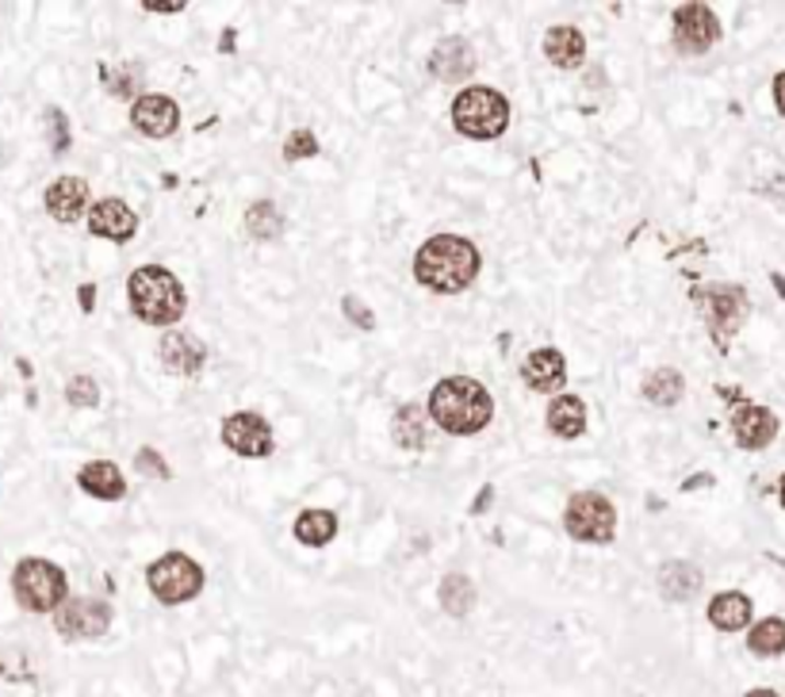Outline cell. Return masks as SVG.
I'll use <instances>...</instances> for the list:
<instances>
[{"mask_svg":"<svg viewBox=\"0 0 785 697\" xmlns=\"http://www.w3.org/2000/svg\"><path fill=\"white\" fill-rule=\"evenodd\" d=\"M138 471H146V476H158V479H169V468H166V460H161L158 453H153V448H143V453H138Z\"/></svg>","mask_w":785,"mask_h":697,"instance_id":"cell-32","label":"cell"},{"mask_svg":"<svg viewBox=\"0 0 785 697\" xmlns=\"http://www.w3.org/2000/svg\"><path fill=\"white\" fill-rule=\"evenodd\" d=\"M77 483L84 487V491L92 494V499H104V502H115L127 494V483H123L120 468L107 460H92L81 468V476H77Z\"/></svg>","mask_w":785,"mask_h":697,"instance_id":"cell-21","label":"cell"},{"mask_svg":"<svg viewBox=\"0 0 785 697\" xmlns=\"http://www.w3.org/2000/svg\"><path fill=\"white\" fill-rule=\"evenodd\" d=\"M510 123V100L499 89H487V84H471L460 96L453 100V127L464 138H476V142H491L507 130Z\"/></svg>","mask_w":785,"mask_h":697,"instance_id":"cell-4","label":"cell"},{"mask_svg":"<svg viewBox=\"0 0 785 697\" xmlns=\"http://www.w3.org/2000/svg\"><path fill=\"white\" fill-rule=\"evenodd\" d=\"M89 230L96 238H107V242H130L138 230V219L123 199H100L89 212Z\"/></svg>","mask_w":785,"mask_h":697,"instance_id":"cell-13","label":"cell"},{"mask_svg":"<svg viewBox=\"0 0 785 697\" xmlns=\"http://www.w3.org/2000/svg\"><path fill=\"white\" fill-rule=\"evenodd\" d=\"M127 296H130V311L143 322H150V327H173V322L184 319V307H189L181 281L161 265L135 268L127 281Z\"/></svg>","mask_w":785,"mask_h":697,"instance_id":"cell-3","label":"cell"},{"mask_svg":"<svg viewBox=\"0 0 785 697\" xmlns=\"http://www.w3.org/2000/svg\"><path fill=\"white\" fill-rule=\"evenodd\" d=\"M697 304L705 307V315H709L713 322V334L725 342V334L743 322V315H748V296H743V288H709L697 296Z\"/></svg>","mask_w":785,"mask_h":697,"instance_id":"cell-12","label":"cell"},{"mask_svg":"<svg viewBox=\"0 0 785 697\" xmlns=\"http://www.w3.org/2000/svg\"><path fill=\"white\" fill-rule=\"evenodd\" d=\"M46 123H50V130H54V150H66L69 146V127H66V115L58 112V107H50V112H46Z\"/></svg>","mask_w":785,"mask_h":697,"instance_id":"cell-33","label":"cell"},{"mask_svg":"<svg viewBox=\"0 0 785 697\" xmlns=\"http://www.w3.org/2000/svg\"><path fill=\"white\" fill-rule=\"evenodd\" d=\"M280 227H284V219H280V212L269 199H258V204L246 212V230H250L253 238H276Z\"/></svg>","mask_w":785,"mask_h":697,"instance_id":"cell-29","label":"cell"},{"mask_svg":"<svg viewBox=\"0 0 785 697\" xmlns=\"http://www.w3.org/2000/svg\"><path fill=\"white\" fill-rule=\"evenodd\" d=\"M430 69L441 77V81H456V77H468L476 69V54L464 38H445V43L433 50Z\"/></svg>","mask_w":785,"mask_h":697,"instance_id":"cell-20","label":"cell"},{"mask_svg":"<svg viewBox=\"0 0 785 697\" xmlns=\"http://www.w3.org/2000/svg\"><path fill=\"white\" fill-rule=\"evenodd\" d=\"M544 58L559 69L582 66V58H587V38H582V31L567 27V23L564 27H551L548 35H544Z\"/></svg>","mask_w":785,"mask_h":697,"instance_id":"cell-18","label":"cell"},{"mask_svg":"<svg viewBox=\"0 0 785 697\" xmlns=\"http://www.w3.org/2000/svg\"><path fill=\"white\" fill-rule=\"evenodd\" d=\"M414 276L437 296H456L479 276V250L460 235H437L414 253Z\"/></svg>","mask_w":785,"mask_h":697,"instance_id":"cell-1","label":"cell"},{"mask_svg":"<svg viewBox=\"0 0 785 697\" xmlns=\"http://www.w3.org/2000/svg\"><path fill=\"white\" fill-rule=\"evenodd\" d=\"M12 591L20 598L23 609L31 614H58L69 602V586H66V571L50 560H20L12 575Z\"/></svg>","mask_w":785,"mask_h":697,"instance_id":"cell-5","label":"cell"},{"mask_svg":"<svg viewBox=\"0 0 785 697\" xmlns=\"http://www.w3.org/2000/svg\"><path fill=\"white\" fill-rule=\"evenodd\" d=\"M341 307H345V315L356 322V327H364V330H372V327H376V322H372V311H368V307H361V304H356V296H345V304H341Z\"/></svg>","mask_w":785,"mask_h":697,"instance_id":"cell-34","label":"cell"},{"mask_svg":"<svg viewBox=\"0 0 785 697\" xmlns=\"http://www.w3.org/2000/svg\"><path fill=\"white\" fill-rule=\"evenodd\" d=\"M774 104H778V112L785 115V69L774 77Z\"/></svg>","mask_w":785,"mask_h":697,"instance_id":"cell-35","label":"cell"},{"mask_svg":"<svg viewBox=\"0 0 785 697\" xmlns=\"http://www.w3.org/2000/svg\"><path fill=\"white\" fill-rule=\"evenodd\" d=\"M318 153V138L310 130H292L284 142V158L287 161H303V158H315Z\"/></svg>","mask_w":785,"mask_h":697,"instance_id":"cell-31","label":"cell"},{"mask_svg":"<svg viewBox=\"0 0 785 697\" xmlns=\"http://www.w3.org/2000/svg\"><path fill=\"white\" fill-rule=\"evenodd\" d=\"M395 445L402 448H422L425 445V410L422 407H402L391 422Z\"/></svg>","mask_w":785,"mask_h":697,"instance_id":"cell-27","label":"cell"},{"mask_svg":"<svg viewBox=\"0 0 785 697\" xmlns=\"http://www.w3.org/2000/svg\"><path fill=\"white\" fill-rule=\"evenodd\" d=\"M207 361V345L196 334H184V330H169L161 338V364L177 376H196Z\"/></svg>","mask_w":785,"mask_h":697,"instance_id":"cell-14","label":"cell"},{"mask_svg":"<svg viewBox=\"0 0 785 697\" xmlns=\"http://www.w3.org/2000/svg\"><path fill=\"white\" fill-rule=\"evenodd\" d=\"M564 529L582 545H610L617 533V506L598 491H579L567 499Z\"/></svg>","mask_w":785,"mask_h":697,"instance_id":"cell-6","label":"cell"},{"mask_svg":"<svg viewBox=\"0 0 785 697\" xmlns=\"http://www.w3.org/2000/svg\"><path fill=\"white\" fill-rule=\"evenodd\" d=\"M748 648L755 655H782L785 652V621L782 617H766L748 632Z\"/></svg>","mask_w":785,"mask_h":697,"instance_id":"cell-28","label":"cell"},{"mask_svg":"<svg viewBox=\"0 0 785 697\" xmlns=\"http://www.w3.org/2000/svg\"><path fill=\"white\" fill-rule=\"evenodd\" d=\"M748 697H778V694H774V690H751Z\"/></svg>","mask_w":785,"mask_h":697,"instance_id":"cell-38","label":"cell"},{"mask_svg":"<svg viewBox=\"0 0 785 697\" xmlns=\"http://www.w3.org/2000/svg\"><path fill=\"white\" fill-rule=\"evenodd\" d=\"M130 123H135V130H143L146 138H173L177 127H181V107H177L173 96L150 92V96L135 100Z\"/></svg>","mask_w":785,"mask_h":697,"instance_id":"cell-11","label":"cell"},{"mask_svg":"<svg viewBox=\"0 0 785 697\" xmlns=\"http://www.w3.org/2000/svg\"><path fill=\"white\" fill-rule=\"evenodd\" d=\"M548 430L556 437H579L587 430V407H582L579 395H559L548 407Z\"/></svg>","mask_w":785,"mask_h":697,"instance_id":"cell-22","label":"cell"},{"mask_svg":"<svg viewBox=\"0 0 785 697\" xmlns=\"http://www.w3.org/2000/svg\"><path fill=\"white\" fill-rule=\"evenodd\" d=\"M54 625H58L61 637H104L107 625H112V606L100 598H69L66 606L54 614Z\"/></svg>","mask_w":785,"mask_h":697,"instance_id":"cell-9","label":"cell"},{"mask_svg":"<svg viewBox=\"0 0 785 697\" xmlns=\"http://www.w3.org/2000/svg\"><path fill=\"white\" fill-rule=\"evenodd\" d=\"M522 376L525 384L533 387V391L548 395V391H559L567 379V361L559 348H533V353L522 361Z\"/></svg>","mask_w":785,"mask_h":697,"instance_id":"cell-15","label":"cell"},{"mask_svg":"<svg viewBox=\"0 0 785 697\" xmlns=\"http://www.w3.org/2000/svg\"><path fill=\"white\" fill-rule=\"evenodd\" d=\"M223 445L238 456H272L276 448V437H272V425L264 422V414L258 410H238L223 422Z\"/></svg>","mask_w":785,"mask_h":697,"instance_id":"cell-8","label":"cell"},{"mask_svg":"<svg viewBox=\"0 0 785 697\" xmlns=\"http://www.w3.org/2000/svg\"><path fill=\"white\" fill-rule=\"evenodd\" d=\"M66 399L73 402V407H96L100 402V387L92 376H73L66 387Z\"/></svg>","mask_w":785,"mask_h":697,"instance_id":"cell-30","label":"cell"},{"mask_svg":"<svg viewBox=\"0 0 785 697\" xmlns=\"http://www.w3.org/2000/svg\"><path fill=\"white\" fill-rule=\"evenodd\" d=\"M709 621L720 632H740L751 625V598L740 591H725L709 602Z\"/></svg>","mask_w":785,"mask_h":697,"instance_id":"cell-19","label":"cell"},{"mask_svg":"<svg viewBox=\"0 0 785 697\" xmlns=\"http://www.w3.org/2000/svg\"><path fill=\"white\" fill-rule=\"evenodd\" d=\"M184 4H177V0H166V4H161V0H146V12H181Z\"/></svg>","mask_w":785,"mask_h":697,"instance_id":"cell-36","label":"cell"},{"mask_svg":"<svg viewBox=\"0 0 785 697\" xmlns=\"http://www.w3.org/2000/svg\"><path fill=\"white\" fill-rule=\"evenodd\" d=\"M778 494H782V506H785V476H782V487H778Z\"/></svg>","mask_w":785,"mask_h":697,"instance_id":"cell-39","label":"cell"},{"mask_svg":"<svg viewBox=\"0 0 785 697\" xmlns=\"http://www.w3.org/2000/svg\"><path fill=\"white\" fill-rule=\"evenodd\" d=\"M89 207V184L81 176H61L46 188V212L58 222H77Z\"/></svg>","mask_w":785,"mask_h":697,"instance_id":"cell-17","label":"cell"},{"mask_svg":"<svg viewBox=\"0 0 785 697\" xmlns=\"http://www.w3.org/2000/svg\"><path fill=\"white\" fill-rule=\"evenodd\" d=\"M659 586H663L667 598L686 602V598H694L697 586H702V571L690 568V563H667L663 575H659Z\"/></svg>","mask_w":785,"mask_h":697,"instance_id":"cell-26","label":"cell"},{"mask_svg":"<svg viewBox=\"0 0 785 697\" xmlns=\"http://www.w3.org/2000/svg\"><path fill=\"white\" fill-rule=\"evenodd\" d=\"M732 433L743 448H766L774 437H778V418H774L766 407L748 402V407H740L732 414Z\"/></svg>","mask_w":785,"mask_h":697,"instance_id":"cell-16","label":"cell"},{"mask_svg":"<svg viewBox=\"0 0 785 697\" xmlns=\"http://www.w3.org/2000/svg\"><path fill=\"white\" fill-rule=\"evenodd\" d=\"M146 583H150L153 598L166 602V606H181V602H192L200 591H204V571L192 556L169 552L161 560L150 563L146 571Z\"/></svg>","mask_w":785,"mask_h":697,"instance_id":"cell-7","label":"cell"},{"mask_svg":"<svg viewBox=\"0 0 785 697\" xmlns=\"http://www.w3.org/2000/svg\"><path fill=\"white\" fill-rule=\"evenodd\" d=\"M471 606H476V586H471L468 575L453 571V575L441 579V609H445L448 617H464Z\"/></svg>","mask_w":785,"mask_h":697,"instance_id":"cell-25","label":"cell"},{"mask_svg":"<svg viewBox=\"0 0 785 697\" xmlns=\"http://www.w3.org/2000/svg\"><path fill=\"white\" fill-rule=\"evenodd\" d=\"M682 395H686V379L679 368H656L644 379V399L656 402V407H674Z\"/></svg>","mask_w":785,"mask_h":697,"instance_id":"cell-24","label":"cell"},{"mask_svg":"<svg viewBox=\"0 0 785 697\" xmlns=\"http://www.w3.org/2000/svg\"><path fill=\"white\" fill-rule=\"evenodd\" d=\"M338 537V517L330 514V510H303L299 517H295V540L307 548H322L330 545V540Z\"/></svg>","mask_w":785,"mask_h":697,"instance_id":"cell-23","label":"cell"},{"mask_svg":"<svg viewBox=\"0 0 785 697\" xmlns=\"http://www.w3.org/2000/svg\"><path fill=\"white\" fill-rule=\"evenodd\" d=\"M430 418L445 433L456 437H471V433L487 430L494 418V399L487 387L471 376H445L430 395Z\"/></svg>","mask_w":785,"mask_h":697,"instance_id":"cell-2","label":"cell"},{"mask_svg":"<svg viewBox=\"0 0 785 697\" xmlns=\"http://www.w3.org/2000/svg\"><path fill=\"white\" fill-rule=\"evenodd\" d=\"M720 38V23L713 8L705 4H682L674 12V43L682 54H705Z\"/></svg>","mask_w":785,"mask_h":697,"instance_id":"cell-10","label":"cell"},{"mask_svg":"<svg viewBox=\"0 0 785 697\" xmlns=\"http://www.w3.org/2000/svg\"><path fill=\"white\" fill-rule=\"evenodd\" d=\"M92 292H96V288H92V284H84V288H81V304L89 307V311H92Z\"/></svg>","mask_w":785,"mask_h":697,"instance_id":"cell-37","label":"cell"}]
</instances>
